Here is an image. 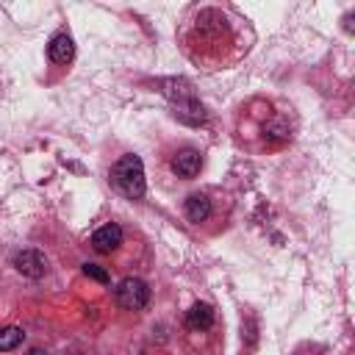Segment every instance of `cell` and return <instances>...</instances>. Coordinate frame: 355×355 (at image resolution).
<instances>
[{
	"mask_svg": "<svg viewBox=\"0 0 355 355\" xmlns=\"http://www.w3.org/2000/svg\"><path fill=\"white\" fill-rule=\"evenodd\" d=\"M111 183L128 200L144 197V164H141V158L139 155H122L111 166Z\"/></svg>",
	"mask_w": 355,
	"mask_h": 355,
	"instance_id": "6da1fadb",
	"label": "cell"
},
{
	"mask_svg": "<svg viewBox=\"0 0 355 355\" xmlns=\"http://www.w3.org/2000/svg\"><path fill=\"white\" fill-rule=\"evenodd\" d=\"M164 86H166L164 94L178 105L180 116L191 114L189 122H200V119H202V105L194 100V92H191V86H189L186 80H164Z\"/></svg>",
	"mask_w": 355,
	"mask_h": 355,
	"instance_id": "7a4b0ae2",
	"label": "cell"
},
{
	"mask_svg": "<svg viewBox=\"0 0 355 355\" xmlns=\"http://www.w3.org/2000/svg\"><path fill=\"white\" fill-rule=\"evenodd\" d=\"M116 302L125 308V311H141L147 302H150V288L141 277H125L119 286H116Z\"/></svg>",
	"mask_w": 355,
	"mask_h": 355,
	"instance_id": "3957f363",
	"label": "cell"
},
{
	"mask_svg": "<svg viewBox=\"0 0 355 355\" xmlns=\"http://www.w3.org/2000/svg\"><path fill=\"white\" fill-rule=\"evenodd\" d=\"M14 266H17V272H22L25 277H42V275L47 272V261H44V255L36 252V250H22V252H17V255H14Z\"/></svg>",
	"mask_w": 355,
	"mask_h": 355,
	"instance_id": "277c9868",
	"label": "cell"
},
{
	"mask_svg": "<svg viewBox=\"0 0 355 355\" xmlns=\"http://www.w3.org/2000/svg\"><path fill=\"white\" fill-rule=\"evenodd\" d=\"M119 244H122V227L114 225V222H108V225H103L92 233V247L97 252H114Z\"/></svg>",
	"mask_w": 355,
	"mask_h": 355,
	"instance_id": "5b68a950",
	"label": "cell"
},
{
	"mask_svg": "<svg viewBox=\"0 0 355 355\" xmlns=\"http://www.w3.org/2000/svg\"><path fill=\"white\" fill-rule=\"evenodd\" d=\"M200 166H202V158H200V153L197 150H191V147H186V150H180L175 158H172V172L178 175V178H194L197 172H200Z\"/></svg>",
	"mask_w": 355,
	"mask_h": 355,
	"instance_id": "8992f818",
	"label": "cell"
},
{
	"mask_svg": "<svg viewBox=\"0 0 355 355\" xmlns=\"http://www.w3.org/2000/svg\"><path fill=\"white\" fill-rule=\"evenodd\" d=\"M47 53H50V61H55V64H69L72 55H75V44H72V39H69L67 33H58V36L50 39Z\"/></svg>",
	"mask_w": 355,
	"mask_h": 355,
	"instance_id": "52a82bcc",
	"label": "cell"
},
{
	"mask_svg": "<svg viewBox=\"0 0 355 355\" xmlns=\"http://www.w3.org/2000/svg\"><path fill=\"white\" fill-rule=\"evenodd\" d=\"M186 324H189L191 330H208V327L214 324V308L205 305V302L191 305V311L186 313Z\"/></svg>",
	"mask_w": 355,
	"mask_h": 355,
	"instance_id": "ba28073f",
	"label": "cell"
},
{
	"mask_svg": "<svg viewBox=\"0 0 355 355\" xmlns=\"http://www.w3.org/2000/svg\"><path fill=\"white\" fill-rule=\"evenodd\" d=\"M208 214H211V200L205 194H191L186 200V216H189V222H205Z\"/></svg>",
	"mask_w": 355,
	"mask_h": 355,
	"instance_id": "9c48e42d",
	"label": "cell"
},
{
	"mask_svg": "<svg viewBox=\"0 0 355 355\" xmlns=\"http://www.w3.org/2000/svg\"><path fill=\"white\" fill-rule=\"evenodd\" d=\"M22 338H25V333H22L19 327H0V349H3V352L19 347Z\"/></svg>",
	"mask_w": 355,
	"mask_h": 355,
	"instance_id": "30bf717a",
	"label": "cell"
},
{
	"mask_svg": "<svg viewBox=\"0 0 355 355\" xmlns=\"http://www.w3.org/2000/svg\"><path fill=\"white\" fill-rule=\"evenodd\" d=\"M83 275L92 277V280H100V283H108V272L100 269L97 263H83Z\"/></svg>",
	"mask_w": 355,
	"mask_h": 355,
	"instance_id": "8fae6325",
	"label": "cell"
}]
</instances>
